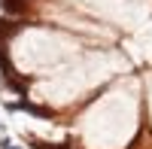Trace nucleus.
<instances>
[{
	"label": "nucleus",
	"instance_id": "2",
	"mask_svg": "<svg viewBox=\"0 0 152 149\" xmlns=\"http://www.w3.org/2000/svg\"><path fill=\"white\" fill-rule=\"evenodd\" d=\"M0 146H3V149H18V146H12V140H6V137L0 140Z\"/></svg>",
	"mask_w": 152,
	"mask_h": 149
},
{
	"label": "nucleus",
	"instance_id": "1",
	"mask_svg": "<svg viewBox=\"0 0 152 149\" xmlns=\"http://www.w3.org/2000/svg\"><path fill=\"white\" fill-rule=\"evenodd\" d=\"M9 110H21V113H31V116H40V119H52V110L37 107L31 101H15V104H9Z\"/></svg>",
	"mask_w": 152,
	"mask_h": 149
}]
</instances>
